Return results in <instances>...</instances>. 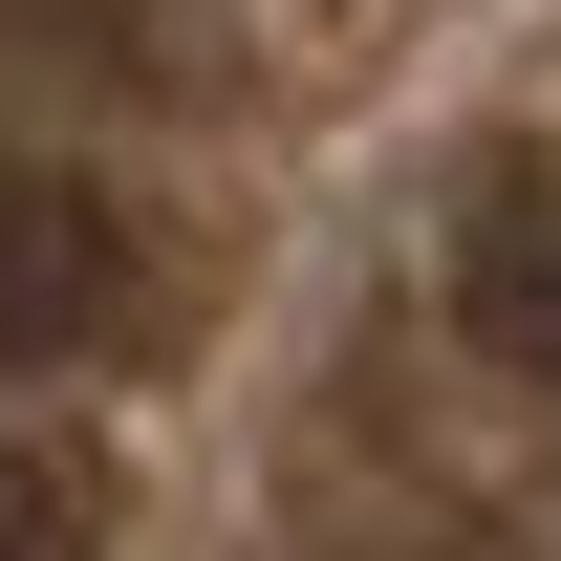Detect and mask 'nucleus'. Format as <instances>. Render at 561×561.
<instances>
[{
    "instance_id": "nucleus-1",
    "label": "nucleus",
    "mask_w": 561,
    "mask_h": 561,
    "mask_svg": "<svg viewBox=\"0 0 561 561\" xmlns=\"http://www.w3.org/2000/svg\"><path fill=\"white\" fill-rule=\"evenodd\" d=\"M411 0H0V561H130L302 130Z\"/></svg>"
}]
</instances>
